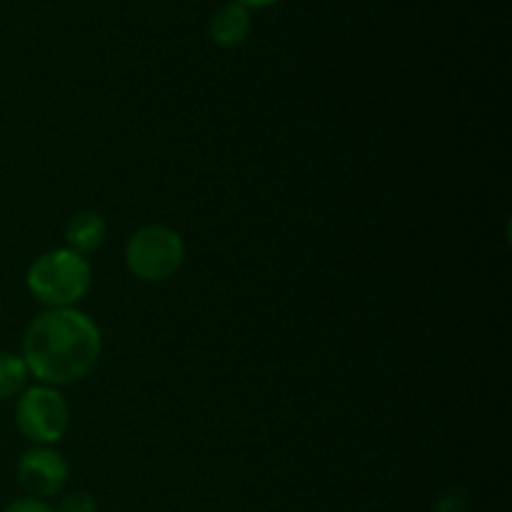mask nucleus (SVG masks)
I'll list each match as a JSON object with an SVG mask.
<instances>
[{
    "label": "nucleus",
    "mask_w": 512,
    "mask_h": 512,
    "mask_svg": "<svg viewBox=\"0 0 512 512\" xmlns=\"http://www.w3.org/2000/svg\"><path fill=\"white\" fill-rule=\"evenodd\" d=\"M103 353V333L78 308H45L20 338V358L30 378L50 388H65L88 378Z\"/></svg>",
    "instance_id": "1"
},
{
    "label": "nucleus",
    "mask_w": 512,
    "mask_h": 512,
    "mask_svg": "<svg viewBox=\"0 0 512 512\" xmlns=\"http://www.w3.org/2000/svg\"><path fill=\"white\" fill-rule=\"evenodd\" d=\"M25 288L48 310L75 308L93 288V265L65 245L50 248L30 263Z\"/></svg>",
    "instance_id": "2"
},
{
    "label": "nucleus",
    "mask_w": 512,
    "mask_h": 512,
    "mask_svg": "<svg viewBox=\"0 0 512 512\" xmlns=\"http://www.w3.org/2000/svg\"><path fill=\"white\" fill-rule=\"evenodd\" d=\"M125 268L143 283H165L185 263V240L175 228L150 223L125 240Z\"/></svg>",
    "instance_id": "3"
},
{
    "label": "nucleus",
    "mask_w": 512,
    "mask_h": 512,
    "mask_svg": "<svg viewBox=\"0 0 512 512\" xmlns=\"http://www.w3.org/2000/svg\"><path fill=\"white\" fill-rule=\"evenodd\" d=\"M13 420L30 445H58L70 428V405L58 388L35 383L15 398Z\"/></svg>",
    "instance_id": "4"
},
{
    "label": "nucleus",
    "mask_w": 512,
    "mask_h": 512,
    "mask_svg": "<svg viewBox=\"0 0 512 512\" xmlns=\"http://www.w3.org/2000/svg\"><path fill=\"white\" fill-rule=\"evenodd\" d=\"M15 478L28 498L48 500L65 490L70 478V465L55 445H33L20 453L15 463Z\"/></svg>",
    "instance_id": "5"
},
{
    "label": "nucleus",
    "mask_w": 512,
    "mask_h": 512,
    "mask_svg": "<svg viewBox=\"0 0 512 512\" xmlns=\"http://www.w3.org/2000/svg\"><path fill=\"white\" fill-rule=\"evenodd\" d=\"M63 240L65 248L88 258V255L98 253L108 240V220L98 210H80L65 223Z\"/></svg>",
    "instance_id": "6"
},
{
    "label": "nucleus",
    "mask_w": 512,
    "mask_h": 512,
    "mask_svg": "<svg viewBox=\"0 0 512 512\" xmlns=\"http://www.w3.org/2000/svg\"><path fill=\"white\" fill-rule=\"evenodd\" d=\"M250 30H253V13L235 0L223 3L210 15L208 35L220 48H238L248 40Z\"/></svg>",
    "instance_id": "7"
},
{
    "label": "nucleus",
    "mask_w": 512,
    "mask_h": 512,
    "mask_svg": "<svg viewBox=\"0 0 512 512\" xmlns=\"http://www.w3.org/2000/svg\"><path fill=\"white\" fill-rule=\"evenodd\" d=\"M30 373L25 368V360L13 350H0V403L13 400L28 388Z\"/></svg>",
    "instance_id": "8"
},
{
    "label": "nucleus",
    "mask_w": 512,
    "mask_h": 512,
    "mask_svg": "<svg viewBox=\"0 0 512 512\" xmlns=\"http://www.w3.org/2000/svg\"><path fill=\"white\" fill-rule=\"evenodd\" d=\"M55 512H98V500L93 493H85V490H73V493H65L60 498V505Z\"/></svg>",
    "instance_id": "9"
},
{
    "label": "nucleus",
    "mask_w": 512,
    "mask_h": 512,
    "mask_svg": "<svg viewBox=\"0 0 512 512\" xmlns=\"http://www.w3.org/2000/svg\"><path fill=\"white\" fill-rule=\"evenodd\" d=\"M0 512H55L53 505L48 503V500H38V498H18L13 500V503L5 505Z\"/></svg>",
    "instance_id": "10"
},
{
    "label": "nucleus",
    "mask_w": 512,
    "mask_h": 512,
    "mask_svg": "<svg viewBox=\"0 0 512 512\" xmlns=\"http://www.w3.org/2000/svg\"><path fill=\"white\" fill-rule=\"evenodd\" d=\"M238 5H243V8H248L250 13L253 10H265V8H273V5H278L280 0H235Z\"/></svg>",
    "instance_id": "11"
},
{
    "label": "nucleus",
    "mask_w": 512,
    "mask_h": 512,
    "mask_svg": "<svg viewBox=\"0 0 512 512\" xmlns=\"http://www.w3.org/2000/svg\"><path fill=\"white\" fill-rule=\"evenodd\" d=\"M0 315H3V303H0Z\"/></svg>",
    "instance_id": "12"
}]
</instances>
